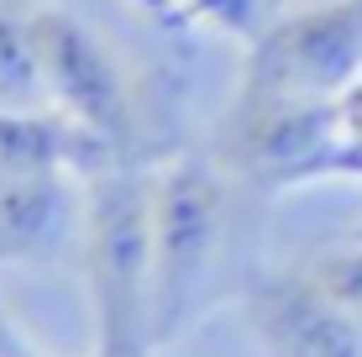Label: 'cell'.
<instances>
[{
    "mask_svg": "<svg viewBox=\"0 0 362 357\" xmlns=\"http://www.w3.org/2000/svg\"><path fill=\"white\" fill-rule=\"evenodd\" d=\"M90 357H136V352H100V347H90Z\"/></svg>",
    "mask_w": 362,
    "mask_h": 357,
    "instance_id": "13",
    "label": "cell"
},
{
    "mask_svg": "<svg viewBox=\"0 0 362 357\" xmlns=\"http://www.w3.org/2000/svg\"><path fill=\"white\" fill-rule=\"evenodd\" d=\"M84 284L95 347L158 357L153 336V163L121 158L84 179Z\"/></svg>",
    "mask_w": 362,
    "mask_h": 357,
    "instance_id": "1",
    "label": "cell"
},
{
    "mask_svg": "<svg viewBox=\"0 0 362 357\" xmlns=\"http://www.w3.org/2000/svg\"><path fill=\"white\" fill-rule=\"evenodd\" d=\"M0 105H47L42 64H37V37H32V6L0 0Z\"/></svg>",
    "mask_w": 362,
    "mask_h": 357,
    "instance_id": "8",
    "label": "cell"
},
{
    "mask_svg": "<svg viewBox=\"0 0 362 357\" xmlns=\"http://www.w3.org/2000/svg\"><path fill=\"white\" fill-rule=\"evenodd\" d=\"M84 211V179L58 168H0V263H47Z\"/></svg>",
    "mask_w": 362,
    "mask_h": 357,
    "instance_id": "6",
    "label": "cell"
},
{
    "mask_svg": "<svg viewBox=\"0 0 362 357\" xmlns=\"http://www.w3.org/2000/svg\"><path fill=\"white\" fill-rule=\"evenodd\" d=\"M121 158L136 153L110 147L105 137H95L90 127H79L53 105H21V110L0 105V168H58V174L90 179Z\"/></svg>",
    "mask_w": 362,
    "mask_h": 357,
    "instance_id": "7",
    "label": "cell"
},
{
    "mask_svg": "<svg viewBox=\"0 0 362 357\" xmlns=\"http://www.w3.org/2000/svg\"><path fill=\"white\" fill-rule=\"evenodd\" d=\"M21 6H42V0H21Z\"/></svg>",
    "mask_w": 362,
    "mask_h": 357,
    "instance_id": "14",
    "label": "cell"
},
{
    "mask_svg": "<svg viewBox=\"0 0 362 357\" xmlns=\"http://www.w3.org/2000/svg\"><path fill=\"white\" fill-rule=\"evenodd\" d=\"M273 0H173V16H179V32L205 27L221 37H236V42H252L257 32L273 21Z\"/></svg>",
    "mask_w": 362,
    "mask_h": 357,
    "instance_id": "9",
    "label": "cell"
},
{
    "mask_svg": "<svg viewBox=\"0 0 362 357\" xmlns=\"http://www.w3.org/2000/svg\"><path fill=\"white\" fill-rule=\"evenodd\" d=\"M226 168L210 153H173L153 168V336L173 341L205 300L226 242Z\"/></svg>",
    "mask_w": 362,
    "mask_h": 357,
    "instance_id": "2",
    "label": "cell"
},
{
    "mask_svg": "<svg viewBox=\"0 0 362 357\" xmlns=\"http://www.w3.org/2000/svg\"><path fill=\"white\" fill-rule=\"evenodd\" d=\"M362 79V0H315L273 11L247 42L236 100L331 105Z\"/></svg>",
    "mask_w": 362,
    "mask_h": 357,
    "instance_id": "3",
    "label": "cell"
},
{
    "mask_svg": "<svg viewBox=\"0 0 362 357\" xmlns=\"http://www.w3.org/2000/svg\"><path fill=\"white\" fill-rule=\"evenodd\" d=\"M320 179H362V137H336L315 168V184Z\"/></svg>",
    "mask_w": 362,
    "mask_h": 357,
    "instance_id": "11",
    "label": "cell"
},
{
    "mask_svg": "<svg viewBox=\"0 0 362 357\" xmlns=\"http://www.w3.org/2000/svg\"><path fill=\"white\" fill-rule=\"evenodd\" d=\"M299 268L315 279V289L326 294V300H336L362 326V237L341 242V247H320V252L299 257Z\"/></svg>",
    "mask_w": 362,
    "mask_h": 357,
    "instance_id": "10",
    "label": "cell"
},
{
    "mask_svg": "<svg viewBox=\"0 0 362 357\" xmlns=\"http://www.w3.org/2000/svg\"><path fill=\"white\" fill-rule=\"evenodd\" d=\"M242 321L268 357H362V326L326 300L299 263L257 274L247 284Z\"/></svg>",
    "mask_w": 362,
    "mask_h": 357,
    "instance_id": "5",
    "label": "cell"
},
{
    "mask_svg": "<svg viewBox=\"0 0 362 357\" xmlns=\"http://www.w3.org/2000/svg\"><path fill=\"white\" fill-rule=\"evenodd\" d=\"M32 37L47 105L74 116L121 153H136V100L116 53L100 42V32L74 11H58L42 0V6H32Z\"/></svg>",
    "mask_w": 362,
    "mask_h": 357,
    "instance_id": "4",
    "label": "cell"
},
{
    "mask_svg": "<svg viewBox=\"0 0 362 357\" xmlns=\"http://www.w3.org/2000/svg\"><path fill=\"white\" fill-rule=\"evenodd\" d=\"M336 121H341V137H362V79L336 100Z\"/></svg>",
    "mask_w": 362,
    "mask_h": 357,
    "instance_id": "12",
    "label": "cell"
}]
</instances>
